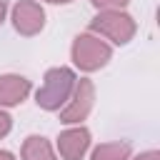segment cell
Returning a JSON list of instances; mask_svg holds the SVG:
<instances>
[{
	"label": "cell",
	"mask_w": 160,
	"mask_h": 160,
	"mask_svg": "<svg viewBox=\"0 0 160 160\" xmlns=\"http://www.w3.org/2000/svg\"><path fill=\"white\" fill-rule=\"evenodd\" d=\"M92 108V82L90 80H80V85L75 88V98L72 102L62 110L60 120L62 122H80Z\"/></svg>",
	"instance_id": "cell-5"
},
{
	"label": "cell",
	"mask_w": 160,
	"mask_h": 160,
	"mask_svg": "<svg viewBox=\"0 0 160 160\" xmlns=\"http://www.w3.org/2000/svg\"><path fill=\"white\" fill-rule=\"evenodd\" d=\"M48 2H70V0H48Z\"/></svg>",
	"instance_id": "cell-15"
},
{
	"label": "cell",
	"mask_w": 160,
	"mask_h": 160,
	"mask_svg": "<svg viewBox=\"0 0 160 160\" xmlns=\"http://www.w3.org/2000/svg\"><path fill=\"white\" fill-rule=\"evenodd\" d=\"M128 155H130L128 142H108V145H100L92 152V160H125Z\"/></svg>",
	"instance_id": "cell-9"
},
{
	"label": "cell",
	"mask_w": 160,
	"mask_h": 160,
	"mask_svg": "<svg viewBox=\"0 0 160 160\" xmlns=\"http://www.w3.org/2000/svg\"><path fill=\"white\" fill-rule=\"evenodd\" d=\"M0 160H15V158H12L8 150H0Z\"/></svg>",
	"instance_id": "cell-13"
},
{
	"label": "cell",
	"mask_w": 160,
	"mask_h": 160,
	"mask_svg": "<svg viewBox=\"0 0 160 160\" xmlns=\"http://www.w3.org/2000/svg\"><path fill=\"white\" fill-rule=\"evenodd\" d=\"M92 5L102 10H120L122 5H128V0H92Z\"/></svg>",
	"instance_id": "cell-10"
},
{
	"label": "cell",
	"mask_w": 160,
	"mask_h": 160,
	"mask_svg": "<svg viewBox=\"0 0 160 160\" xmlns=\"http://www.w3.org/2000/svg\"><path fill=\"white\" fill-rule=\"evenodd\" d=\"M12 22H15V30L22 32V35H35L38 30H42L45 25V12L38 2L32 0H20L12 10Z\"/></svg>",
	"instance_id": "cell-4"
},
{
	"label": "cell",
	"mask_w": 160,
	"mask_h": 160,
	"mask_svg": "<svg viewBox=\"0 0 160 160\" xmlns=\"http://www.w3.org/2000/svg\"><path fill=\"white\" fill-rule=\"evenodd\" d=\"M72 60L82 70H98L110 60V48L95 35H80L72 45Z\"/></svg>",
	"instance_id": "cell-3"
},
{
	"label": "cell",
	"mask_w": 160,
	"mask_h": 160,
	"mask_svg": "<svg viewBox=\"0 0 160 160\" xmlns=\"http://www.w3.org/2000/svg\"><path fill=\"white\" fill-rule=\"evenodd\" d=\"M22 160H55V152L45 138L30 135L22 142Z\"/></svg>",
	"instance_id": "cell-8"
},
{
	"label": "cell",
	"mask_w": 160,
	"mask_h": 160,
	"mask_svg": "<svg viewBox=\"0 0 160 160\" xmlns=\"http://www.w3.org/2000/svg\"><path fill=\"white\" fill-rule=\"evenodd\" d=\"M2 18H5V2L0 0V22H2Z\"/></svg>",
	"instance_id": "cell-14"
},
{
	"label": "cell",
	"mask_w": 160,
	"mask_h": 160,
	"mask_svg": "<svg viewBox=\"0 0 160 160\" xmlns=\"http://www.w3.org/2000/svg\"><path fill=\"white\" fill-rule=\"evenodd\" d=\"M90 145V132L85 128H75V130H65L58 140V150L65 160H80L85 155Z\"/></svg>",
	"instance_id": "cell-6"
},
{
	"label": "cell",
	"mask_w": 160,
	"mask_h": 160,
	"mask_svg": "<svg viewBox=\"0 0 160 160\" xmlns=\"http://www.w3.org/2000/svg\"><path fill=\"white\" fill-rule=\"evenodd\" d=\"M90 28L98 30L100 35L110 38V40L118 42V45H125V42L135 35V22H132V18L125 15V12H120V10H102V12L92 20Z\"/></svg>",
	"instance_id": "cell-2"
},
{
	"label": "cell",
	"mask_w": 160,
	"mask_h": 160,
	"mask_svg": "<svg viewBox=\"0 0 160 160\" xmlns=\"http://www.w3.org/2000/svg\"><path fill=\"white\" fill-rule=\"evenodd\" d=\"M30 92V80L20 75H2L0 78V105H18Z\"/></svg>",
	"instance_id": "cell-7"
},
{
	"label": "cell",
	"mask_w": 160,
	"mask_h": 160,
	"mask_svg": "<svg viewBox=\"0 0 160 160\" xmlns=\"http://www.w3.org/2000/svg\"><path fill=\"white\" fill-rule=\"evenodd\" d=\"M135 160H160V155H158L155 150H150V152H142V155H138Z\"/></svg>",
	"instance_id": "cell-12"
},
{
	"label": "cell",
	"mask_w": 160,
	"mask_h": 160,
	"mask_svg": "<svg viewBox=\"0 0 160 160\" xmlns=\"http://www.w3.org/2000/svg\"><path fill=\"white\" fill-rule=\"evenodd\" d=\"M10 125H12V122H10V115H8V112H2V110H0V138H2V135H8V132H10Z\"/></svg>",
	"instance_id": "cell-11"
},
{
	"label": "cell",
	"mask_w": 160,
	"mask_h": 160,
	"mask_svg": "<svg viewBox=\"0 0 160 160\" xmlns=\"http://www.w3.org/2000/svg\"><path fill=\"white\" fill-rule=\"evenodd\" d=\"M75 88V75L68 68H52L45 75L42 88L38 90V105L45 110H58L62 102H68L70 92Z\"/></svg>",
	"instance_id": "cell-1"
}]
</instances>
